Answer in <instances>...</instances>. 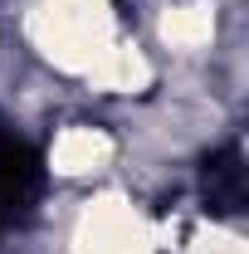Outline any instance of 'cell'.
<instances>
[{"mask_svg": "<svg viewBox=\"0 0 249 254\" xmlns=\"http://www.w3.org/2000/svg\"><path fill=\"white\" fill-rule=\"evenodd\" d=\"M34 190H39V157L15 127L0 123V235L30 215Z\"/></svg>", "mask_w": 249, "mask_h": 254, "instance_id": "obj_1", "label": "cell"}]
</instances>
